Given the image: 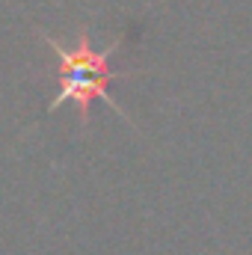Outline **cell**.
Returning a JSON list of instances; mask_svg holds the SVG:
<instances>
[{
	"label": "cell",
	"instance_id": "cell-1",
	"mask_svg": "<svg viewBox=\"0 0 252 255\" xmlns=\"http://www.w3.org/2000/svg\"><path fill=\"white\" fill-rule=\"evenodd\" d=\"M48 45L54 48V54H57V60H60V92H57V98L51 101L48 110H57L63 101H74V104H77L80 125H86V122H89V107H92V101L101 98V101H107L119 116H125L122 107H119V104L110 98V92H107V89H110V80L125 77V74H119V71L110 68V57L119 51V42L110 45V48H104V51H95L92 42H89V36L80 33L74 48H63V45L54 42V39H48Z\"/></svg>",
	"mask_w": 252,
	"mask_h": 255
}]
</instances>
